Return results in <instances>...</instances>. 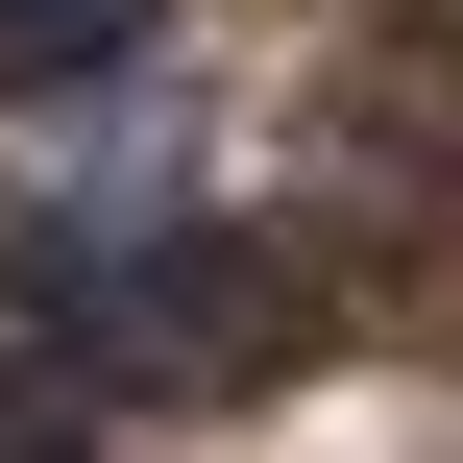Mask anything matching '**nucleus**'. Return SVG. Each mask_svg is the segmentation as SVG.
Returning a JSON list of instances; mask_svg holds the SVG:
<instances>
[{
	"label": "nucleus",
	"instance_id": "nucleus-1",
	"mask_svg": "<svg viewBox=\"0 0 463 463\" xmlns=\"http://www.w3.org/2000/svg\"><path fill=\"white\" fill-rule=\"evenodd\" d=\"M146 24L171 0H0V98H98V73H146Z\"/></svg>",
	"mask_w": 463,
	"mask_h": 463
}]
</instances>
